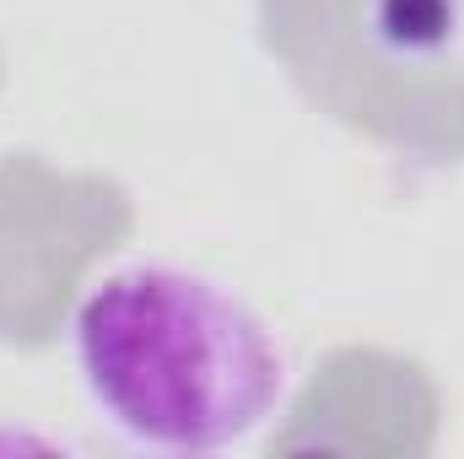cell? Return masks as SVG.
Segmentation results:
<instances>
[{
    "mask_svg": "<svg viewBox=\"0 0 464 459\" xmlns=\"http://www.w3.org/2000/svg\"><path fill=\"white\" fill-rule=\"evenodd\" d=\"M71 351L92 405L162 454H217L254 438L292 389L276 330L232 287L162 259L92 281Z\"/></svg>",
    "mask_w": 464,
    "mask_h": 459,
    "instance_id": "6da1fadb",
    "label": "cell"
},
{
    "mask_svg": "<svg viewBox=\"0 0 464 459\" xmlns=\"http://www.w3.org/2000/svg\"><path fill=\"white\" fill-rule=\"evenodd\" d=\"M362 33L394 65H438L464 44V0H362Z\"/></svg>",
    "mask_w": 464,
    "mask_h": 459,
    "instance_id": "7a4b0ae2",
    "label": "cell"
}]
</instances>
